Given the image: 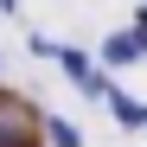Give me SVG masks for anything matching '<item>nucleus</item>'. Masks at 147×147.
Listing matches in <instances>:
<instances>
[{
  "label": "nucleus",
  "instance_id": "nucleus-1",
  "mask_svg": "<svg viewBox=\"0 0 147 147\" xmlns=\"http://www.w3.org/2000/svg\"><path fill=\"white\" fill-rule=\"evenodd\" d=\"M38 128H45V115H32L19 96L0 90V147H45V141H38Z\"/></svg>",
  "mask_w": 147,
  "mask_h": 147
},
{
  "label": "nucleus",
  "instance_id": "nucleus-2",
  "mask_svg": "<svg viewBox=\"0 0 147 147\" xmlns=\"http://www.w3.org/2000/svg\"><path fill=\"white\" fill-rule=\"evenodd\" d=\"M51 64H58V70H64V77H70V83H77V90H83V83L96 77V64H90V58L77 51V45H58V58H51Z\"/></svg>",
  "mask_w": 147,
  "mask_h": 147
},
{
  "label": "nucleus",
  "instance_id": "nucleus-3",
  "mask_svg": "<svg viewBox=\"0 0 147 147\" xmlns=\"http://www.w3.org/2000/svg\"><path fill=\"white\" fill-rule=\"evenodd\" d=\"M109 109H115L121 128H147V102H134L128 90H109Z\"/></svg>",
  "mask_w": 147,
  "mask_h": 147
},
{
  "label": "nucleus",
  "instance_id": "nucleus-4",
  "mask_svg": "<svg viewBox=\"0 0 147 147\" xmlns=\"http://www.w3.org/2000/svg\"><path fill=\"white\" fill-rule=\"evenodd\" d=\"M38 134H45V147H83V134L70 128L64 115H45V128H38Z\"/></svg>",
  "mask_w": 147,
  "mask_h": 147
},
{
  "label": "nucleus",
  "instance_id": "nucleus-5",
  "mask_svg": "<svg viewBox=\"0 0 147 147\" xmlns=\"http://www.w3.org/2000/svg\"><path fill=\"white\" fill-rule=\"evenodd\" d=\"M13 7H19V0H0V13H13Z\"/></svg>",
  "mask_w": 147,
  "mask_h": 147
}]
</instances>
